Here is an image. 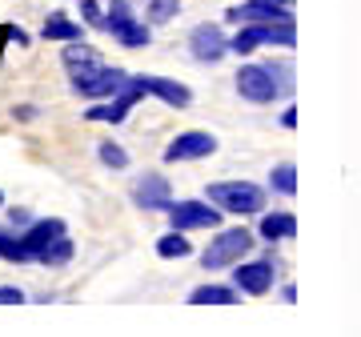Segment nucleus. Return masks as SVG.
<instances>
[{
	"label": "nucleus",
	"mask_w": 361,
	"mask_h": 337,
	"mask_svg": "<svg viewBox=\"0 0 361 337\" xmlns=\"http://www.w3.org/2000/svg\"><path fill=\"white\" fill-rule=\"evenodd\" d=\"M141 97H145L141 85H137V80H129V85L116 92V97H113L109 104H97V109H89L85 117H89V121H109V125H121V121L129 117V109H133L137 101H141Z\"/></svg>",
	"instance_id": "9b49d317"
},
{
	"label": "nucleus",
	"mask_w": 361,
	"mask_h": 337,
	"mask_svg": "<svg viewBox=\"0 0 361 337\" xmlns=\"http://www.w3.org/2000/svg\"><path fill=\"white\" fill-rule=\"evenodd\" d=\"M157 253H161V257H189V253H193V245H189V237H180V229H173V233L169 237H161V241H157Z\"/></svg>",
	"instance_id": "4be33fe9"
},
{
	"label": "nucleus",
	"mask_w": 361,
	"mask_h": 337,
	"mask_svg": "<svg viewBox=\"0 0 361 337\" xmlns=\"http://www.w3.org/2000/svg\"><path fill=\"white\" fill-rule=\"evenodd\" d=\"M237 92H241L245 101H253V104H273L277 92H281V85H277V77H273L269 65H245L241 73H237Z\"/></svg>",
	"instance_id": "20e7f679"
},
{
	"label": "nucleus",
	"mask_w": 361,
	"mask_h": 337,
	"mask_svg": "<svg viewBox=\"0 0 361 337\" xmlns=\"http://www.w3.org/2000/svg\"><path fill=\"white\" fill-rule=\"evenodd\" d=\"M16 301H25V293L16 286H0V305H16Z\"/></svg>",
	"instance_id": "cd10ccee"
},
{
	"label": "nucleus",
	"mask_w": 361,
	"mask_h": 337,
	"mask_svg": "<svg viewBox=\"0 0 361 337\" xmlns=\"http://www.w3.org/2000/svg\"><path fill=\"white\" fill-rule=\"evenodd\" d=\"M40 37L44 40H80V25H73L65 13H49L44 28H40Z\"/></svg>",
	"instance_id": "6ab92c4d"
},
{
	"label": "nucleus",
	"mask_w": 361,
	"mask_h": 337,
	"mask_svg": "<svg viewBox=\"0 0 361 337\" xmlns=\"http://www.w3.org/2000/svg\"><path fill=\"white\" fill-rule=\"evenodd\" d=\"M133 80L141 85L145 97H161L173 109H189V101H193V92L185 89L180 80H169V77H133Z\"/></svg>",
	"instance_id": "ddd939ff"
},
{
	"label": "nucleus",
	"mask_w": 361,
	"mask_h": 337,
	"mask_svg": "<svg viewBox=\"0 0 361 337\" xmlns=\"http://www.w3.org/2000/svg\"><path fill=\"white\" fill-rule=\"evenodd\" d=\"M0 205H4V193H0Z\"/></svg>",
	"instance_id": "7c9ffc66"
},
{
	"label": "nucleus",
	"mask_w": 361,
	"mask_h": 337,
	"mask_svg": "<svg viewBox=\"0 0 361 337\" xmlns=\"http://www.w3.org/2000/svg\"><path fill=\"white\" fill-rule=\"evenodd\" d=\"M209 201L221 205L225 213H237V217H253L265 209V189L253 181H217L209 185Z\"/></svg>",
	"instance_id": "f257e3e1"
},
{
	"label": "nucleus",
	"mask_w": 361,
	"mask_h": 337,
	"mask_svg": "<svg viewBox=\"0 0 361 337\" xmlns=\"http://www.w3.org/2000/svg\"><path fill=\"white\" fill-rule=\"evenodd\" d=\"M297 233V217L293 213H265V217H261V237H265V241H285V237H293Z\"/></svg>",
	"instance_id": "f3484780"
},
{
	"label": "nucleus",
	"mask_w": 361,
	"mask_h": 337,
	"mask_svg": "<svg viewBox=\"0 0 361 337\" xmlns=\"http://www.w3.org/2000/svg\"><path fill=\"white\" fill-rule=\"evenodd\" d=\"M281 125H285V129H293V125H297V109H285V113H281Z\"/></svg>",
	"instance_id": "c756f323"
},
{
	"label": "nucleus",
	"mask_w": 361,
	"mask_h": 337,
	"mask_svg": "<svg viewBox=\"0 0 361 337\" xmlns=\"http://www.w3.org/2000/svg\"><path fill=\"white\" fill-rule=\"evenodd\" d=\"M0 261H13V265H25V261H37L32 249L25 245V233H8L0 225Z\"/></svg>",
	"instance_id": "a211bd4d"
},
{
	"label": "nucleus",
	"mask_w": 361,
	"mask_h": 337,
	"mask_svg": "<svg viewBox=\"0 0 361 337\" xmlns=\"http://www.w3.org/2000/svg\"><path fill=\"white\" fill-rule=\"evenodd\" d=\"M37 261H40V265H49V269H56V265H68V261H73V241H68V233H65V237H56L52 245L40 249Z\"/></svg>",
	"instance_id": "412c9836"
},
{
	"label": "nucleus",
	"mask_w": 361,
	"mask_h": 337,
	"mask_svg": "<svg viewBox=\"0 0 361 337\" xmlns=\"http://www.w3.org/2000/svg\"><path fill=\"white\" fill-rule=\"evenodd\" d=\"M80 13H85V20H89V25L104 28V8H97L92 0H80Z\"/></svg>",
	"instance_id": "a878e982"
},
{
	"label": "nucleus",
	"mask_w": 361,
	"mask_h": 337,
	"mask_svg": "<svg viewBox=\"0 0 361 337\" xmlns=\"http://www.w3.org/2000/svg\"><path fill=\"white\" fill-rule=\"evenodd\" d=\"M261 44H269V25H241V32L229 40V52L249 56V52L261 49Z\"/></svg>",
	"instance_id": "dca6fc26"
},
{
	"label": "nucleus",
	"mask_w": 361,
	"mask_h": 337,
	"mask_svg": "<svg viewBox=\"0 0 361 337\" xmlns=\"http://www.w3.org/2000/svg\"><path fill=\"white\" fill-rule=\"evenodd\" d=\"M104 13H109L104 16V32H113L116 44H125V49H145L149 44V20H137L125 0H113Z\"/></svg>",
	"instance_id": "7ed1b4c3"
},
{
	"label": "nucleus",
	"mask_w": 361,
	"mask_h": 337,
	"mask_svg": "<svg viewBox=\"0 0 361 337\" xmlns=\"http://www.w3.org/2000/svg\"><path fill=\"white\" fill-rule=\"evenodd\" d=\"M61 61H65V68L73 73V80H85V77H92V73L101 68V56H97L89 44H77V40H65Z\"/></svg>",
	"instance_id": "4468645a"
},
{
	"label": "nucleus",
	"mask_w": 361,
	"mask_h": 337,
	"mask_svg": "<svg viewBox=\"0 0 361 337\" xmlns=\"http://www.w3.org/2000/svg\"><path fill=\"white\" fill-rule=\"evenodd\" d=\"M189 301H193V305H233V301H237V289H229V286H197L193 293H189Z\"/></svg>",
	"instance_id": "aec40b11"
},
{
	"label": "nucleus",
	"mask_w": 361,
	"mask_h": 337,
	"mask_svg": "<svg viewBox=\"0 0 361 337\" xmlns=\"http://www.w3.org/2000/svg\"><path fill=\"white\" fill-rule=\"evenodd\" d=\"M285 16H293V8L281 4V0H245V4H233L225 20L229 25H273V20H285Z\"/></svg>",
	"instance_id": "39448f33"
},
{
	"label": "nucleus",
	"mask_w": 361,
	"mask_h": 337,
	"mask_svg": "<svg viewBox=\"0 0 361 337\" xmlns=\"http://www.w3.org/2000/svg\"><path fill=\"white\" fill-rule=\"evenodd\" d=\"M68 229H65V221L61 217H49V221H32V225H28L25 229V245L32 249V257H37L40 249L44 245H52V241H56V237H65Z\"/></svg>",
	"instance_id": "2eb2a0df"
},
{
	"label": "nucleus",
	"mask_w": 361,
	"mask_h": 337,
	"mask_svg": "<svg viewBox=\"0 0 361 337\" xmlns=\"http://www.w3.org/2000/svg\"><path fill=\"white\" fill-rule=\"evenodd\" d=\"M269 68H273V77H277V85H281V92L293 89V68L289 65H273V61H269Z\"/></svg>",
	"instance_id": "bb28decb"
},
{
	"label": "nucleus",
	"mask_w": 361,
	"mask_h": 337,
	"mask_svg": "<svg viewBox=\"0 0 361 337\" xmlns=\"http://www.w3.org/2000/svg\"><path fill=\"white\" fill-rule=\"evenodd\" d=\"M169 221H173V229H217L221 225V213L217 209H209L205 201H177V205L169 209Z\"/></svg>",
	"instance_id": "6e6552de"
},
{
	"label": "nucleus",
	"mask_w": 361,
	"mask_h": 337,
	"mask_svg": "<svg viewBox=\"0 0 361 337\" xmlns=\"http://www.w3.org/2000/svg\"><path fill=\"white\" fill-rule=\"evenodd\" d=\"M249 249H253V233L249 229H225L209 241V249L201 253V265L205 269H229L237 261L245 257Z\"/></svg>",
	"instance_id": "f03ea898"
},
{
	"label": "nucleus",
	"mask_w": 361,
	"mask_h": 337,
	"mask_svg": "<svg viewBox=\"0 0 361 337\" xmlns=\"http://www.w3.org/2000/svg\"><path fill=\"white\" fill-rule=\"evenodd\" d=\"M8 225H13V229H16V225H20V229H28V225H32V217H28L25 209H8Z\"/></svg>",
	"instance_id": "c85d7f7f"
},
{
	"label": "nucleus",
	"mask_w": 361,
	"mask_h": 337,
	"mask_svg": "<svg viewBox=\"0 0 361 337\" xmlns=\"http://www.w3.org/2000/svg\"><path fill=\"white\" fill-rule=\"evenodd\" d=\"M133 201L141 209H173V189H169V181L161 177V173H145L141 181L133 185Z\"/></svg>",
	"instance_id": "f8f14e48"
},
{
	"label": "nucleus",
	"mask_w": 361,
	"mask_h": 337,
	"mask_svg": "<svg viewBox=\"0 0 361 337\" xmlns=\"http://www.w3.org/2000/svg\"><path fill=\"white\" fill-rule=\"evenodd\" d=\"M269 185L277 189V193L293 197V193H297V168L289 165V161H285V165H277V168L269 173Z\"/></svg>",
	"instance_id": "5701e85b"
},
{
	"label": "nucleus",
	"mask_w": 361,
	"mask_h": 337,
	"mask_svg": "<svg viewBox=\"0 0 361 337\" xmlns=\"http://www.w3.org/2000/svg\"><path fill=\"white\" fill-rule=\"evenodd\" d=\"M209 153H217V137L213 133H201V129H189L165 149V161L169 165H177V161H201Z\"/></svg>",
	"instance_id": "0eeeda50"
},
{
	"label": "nucleus",
	"mask_w": 361,
	"mask_h": 337,
	"mask_svg": "<svg viewBox=\"0 0 361 337\" xmlns=\"http://www.w3.org/2000/svg\"><path fill=\"white\" fill-rule=\"evenodd\" d=\"M129 73L125 68H109V65H101L92 77H85V80H73V89L80 92V97H89V101H104V97H116V92L129 85Z\"/></svg>",
	"instance_id": "423d86ee"
},
{
	"label": "nucleus",
	"mask_w": 361,
	"mask_h": 337,
	"mask_svg": "<svg viewBox=\"0 0 361 337\" xmlns=\"http://www.w3.org/2000/svg\"><path fill=\"white\" fill-rule=\"evenodd\" d=\"M177 13H180V0H149L145 20H149V25H169Z\"/></svg>",
	"instance_id": "b1692460"
},
{
	"label": "nucleus",
	"mask_w": 361,
	"mask_h": 337,
	"mask_svg": "<svg viewBox=\"0 0 361 337\" xmlns=\"http://www.w3.org/2000/svg\"><path fill=\"white\" fill-rule=\"evenodd\" d=\"M189 49H193L197 61H205V65H217L221 56L229 52V40L221 32V25H197L189 32Z\"/></svg>",
	"instance_id": "1a4fd4ad"
},
{
	"label": "nucleus",
	"mask_w": 361,
	"mask_h": 337,
	"mask_svg": "<svg viewBox=\"0 0 361 337\" xmlns=\"http://www.w3.org/2000/svg\"><path fill=\"white\" fill-rule=\"evenodd\" d=\"M97 153H101V161L109 168H129V153H125L116 141H101V149H97Z\"/></svg>",
	"instance_id": "393cba45"
},
{
	"label": "nucleus",
	"mask_w": 361,
	"mask_h": 337,
	"mask_svg": "<svg viewBox=\"0 0 361 337\" xmlns=\"http://www.w3.org/2000/svg\"><path fill=\"white\" fill-rule=\"evenodd\" d=\"M233 286L241 289V293H253V298H261V293H269L273 289V261H237V269H233Z\"/></svg>",
	"instance_id": "9d476101"
}]
</instances>
